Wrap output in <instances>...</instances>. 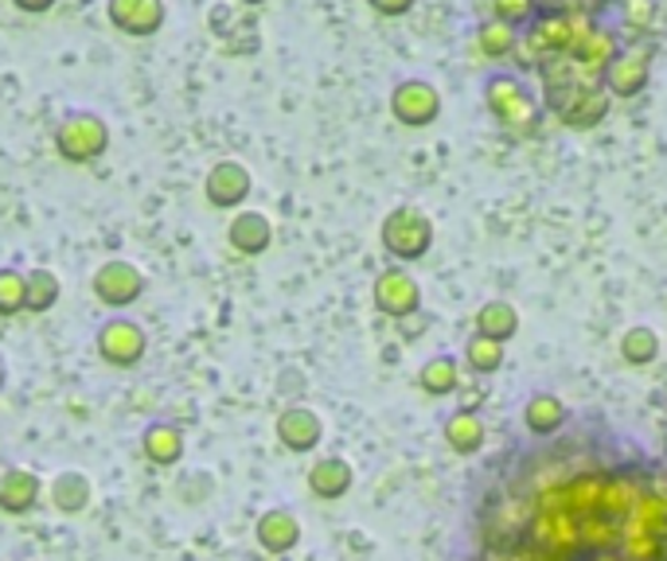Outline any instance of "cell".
I'll return each mask as SVG.
<instances>
[{
  "label": "cell",
  "instance_id": "4fadbf2b",
  "mask_svg": "<svg viewBox=\"0 0 667 561\" xmlns=\"http://www.w3.org/2000/svg\"><path fill=\"white\" fill-rule=\"evenodd\" d=\"M227 242H231L239 254L247 257H258L270 250V242H274V227H270V219H265L262 211H242L231 219V230H227Z\"/></svg>",
  "mask_w": 667,
  "mask_h": 561
},
{
  "label": "cell",
  "instance_id": "cb8c5ba5",
  "mask_svg": "<svg viewBox=\"0 0 667 561\" xmlns=\"http://www.w3.org/2000/svg\"><path fill=\"white\" fill-rule=\"evenodd\" d=\"M422 386H426L429 394H453L457 391V363L449 355L441 359H429L426 366H422Z\"/></svg>",
  "mask_w": 667,
  "mask_h": 561
},
{
  "label": "cell",
  "instance_id": "44dd1931",
  "mask_svg": "<svg viewBox=\"0 0 667 561\" xmlns=\"http://www.w3.org/2000/svg\"><path fill=\"white\" fill-rule=\"evenodd\" d=\"M145 452L156 464H176V460L184 457V437L172 426H153L145 433Z\"/></svg>",
  "mask_w": 667,
  "mask_h": 561
},
{
  "label": "cell",
  "instance_id": "f546056e",
  "mask_svg": "<svg viewBox=\"0 0 667 561\" xmlns=\"http://www.w3.org/2000/svg\"><path fill=\"white\" fill-rule=\"evenodd\" d=\"M621 12H625V24L636 32H648L652 16H656V0H621Z\"/></svg>",
  "mask_w": 667,
  "mask_h": 561
},
{
  "label": "cell",
  "instance_id": "5b68a950",
  "mask_svg": "<svg viewBox=\"0 0 667 561\" xmlns=\"http://www.w3.org/2000/svg\"><path fill=\"white\" fill-rule=\"evenodd\" d=\"M609 98H613V94H609L605 86H562V90L547 94V106L570 129H593L605 121Z\"/></svg>",
  "mask_w": 667,
  "mask_h": 561
},
{
  "label": "cell",
  "instance_id": "1f68e13d",
  "mask_svg": "<svg viewBox=\"0 0 667 561\" xmlns=\"http://www.w3.org/2000/svg\"><path fill=\"white\" fill-rule=\"evenodd\" d=\"M20 12H32V16H40V12H52L55 9V0H12Z\"/></svg>",
  "mask_w": 667,
  "mask_h": 561
},
{
  "label": "cell",
  "instance_id": "8fae6325",
  "mask_svg": "<svg viewBox=\"0 0 667 561\" xmlns=\"http://www.w3.org/2000/svg\"><path fill=\"white\" fill-rule=\"evenodd\" d=\"M98 351H102L106 363L133 366L145 355V332H141L133 320H110L102 332H98Z\"/></svg>",
  "mask_w": 667,
  "mask_h": 561
},
{
  "label": "cell",
  "instance_id": "7c38bea8",
  "mask_svg": "<svg viewBox=\"0 0 667 561\" xmlns=\"http://www.w3.org/2000/svg\"><path fill=\"white\" fill-rule=\"evenodd\" d=\"M250 172L242 168L239 161H219L215 164L211 172H207V184H204V191H207V204L211 207H239L242 199L250 196Z\"/></svg>",
  "mask_w": 667,
  "mask_h": 561
},
{
  "label": "cell",
  "instance_id": "52a82bcc",
  "mask_svg": "<svg viewBox=\"0 0 667 561\" xmlns=\"http://www.w3.org/2000/svg\"><path fill=\"white\" fill-rule=\"evenodd\" d=\"M652 55L656 47L652 43H628L625 52H616V59L609 63L605 70V90L616 94V98H633L641 94V86L648 82V70H652Z\"/></svg>",
  "mask_w": 667,
  "mask_h": 561
},
{
  "label": "cell",
  "instance_id": "7402d4cb",
  "mask_svg": "<svg viewBox=\"0 0 667 561\" xmlns=\"http://www.w3.org/2000/svg\"><path fill=\"white\" fill-rule=\"evenodd\" d=\"M52 495H55V507L67 510V515H78V510L90 503V484H86V476H78V472H63V476L55 480Z\"/></svg>",
  "mask_w": 667,
  "mask_h": 561
},
{
  "label": "cell",
  "instance_id": "6da1fadb",
  "mask_svg": "<svg viewBox=\"0 0 667 561\" xmlns=\"http://www.w3.org/2000/svg\"><path fill=\"white\" fill-rule=\"evenodd\" d=\"M593 12L590 9H566V12H543L531 20V32L515 43V52L523 55V67H543L555 55H570L586 43L593 32Z\"/></svg>",
  "mask_w": 667,
  "mask_h": 561
},
{
  "label": "cell",
  "instance_id": "3957f363",
  "mask_svg": "<svg viewBox=\"0 0 667 561\" xmlns=\"http://www.w3.org/2000/svg\"><path fill=\"white\" fill-rule=\"evenodd\" d=\"M55 148L67 164H90L110 148V129L98 113L75 110L55 129Z\"/></svg>",
  "mask_w": 667,
  "mask_h": 561
},
{
  "label": "cell",
  "instance_id": "f1b7e54d",
  "mask_svg": "<svg viewBox=\"0 0 667 561\" xmlns=\"http://www.w3.org/2000/svg\"><path fill=\"white\" fill-rule=\"evenodd\" d=\"M492 20L520 28L527 20H535V0H492Z\"/></svg>",
  "mask_w": 667,
  "mask_h": 561
},
{
  "label": "cell",
  "instance_id": "836d02e7",
  "mask_svg": "<svg viewBox=\"0 0 667 561\" xmlns=\"http://www.w3.org/2000/svg\"><path fill=\"white\" fill-rule=\"evenodd\" d=\"M0 386H4V366H0Z\"/></svg>",
  "mask_w": 667,
  "mask_h": 561
},
{
  "label": "cell",
  "instance_id": "ffe728a7",
  "mask_svg": "<svg viewBox=\"0 0 667 561\" xmlns=\"http://www.w3.org/2000/svg\"><path fill=\"white\" fill-rule=\"evenodd\" d=\"M477 43H480V52H484V55H492V59H504V55L515 52L520 32H515L512 24H504V20H488V24H480Z\"/></svg>",
  "mask_w": 667,
  "mask_h": 561
},
{
  "label": "cell",
  "instance_id": "7a4b0ae2",
  "mask_svg": "<svg viewBox=\"0 0 667 561\" xmlns=\"http://www.w3.org/2000/svg\"><path fill=\"white\" fill-rule=\"evenodd\" d=\"M484 98H488V110L496 113L500 125L515 136H527L539 129V102L527 94V86L515 82L512 75H496L488 78L484 86Z\"/></svg>",
  "mask_w": 667,
  "mask_h": 561
},
{
  "label": "cell",
  "instance_id": "9a60e30c",
  "mask_svg": "<svg viewBox=\"0 0 667 561\" xmlns=\"http://www.w3.org/2000/svg\"><path fill=\"white\" fill-rule=\"evenodd\" d=\"M297 538H300V527L289 510H270V515H262V522H258V542L270 553H289L293 546H297Z\"/></svg>",
  "mask_w": 667,
  "mask_h": 561
},
{
  "label": "cell",
  "instance_id": "d6a6232c",
  "mask_svg": "<svg viewBox=\"0 0 667 561\" xmlns=\"http://www.w3.org/2000/svg\"><path fill=\"white\" fill-rule=\"evenodd\" d=\"M242 4H247V9H258V4H265V0H242Z\"/></svg>",
  "mask_w": 667,
  "mask_h": 561
},
{
  "label": "cell",
  "instance_id": "484cf974",
  "mask_svg": "<svg viewBox=\"0 0 667 561\" xmlns=\"http://www.w3.org/2000/svg\"><path fill=\"white\" fill-rule=\"evenodd\" d=\"M449 444H453L457 452H472V449H480V437H484V426H480L477 417L472 414H457L453 421H449Z\"/></svg>",
  "mask_w": 667,
  "mask_h": 561
},
{
  "label": "cell",
  "instance_id": "8992f818",
  "mask_svg": "<svg viewBox=\"0 0 667 561\" xmlns=\"http://www.w3.org/2000/svg\"><path fill=\"white\" fill-rule=\"evenodd\" d=\"M391 113L411 129L434 125L437 113H441V94H437L429 82H422V78H406V82L394 86Z\"/></svg>",
  "mask_w": 667,
  "mask_h": 561
},
{
  "label": "cell",
  "instance_id": "d6986e66",
  "mask_svg": "<svg viewBox=\"0 0 667 561\" xmlns=\"http://www.w3.org/2000/svg\"><path fill=\"white\" fill-rule=\"evenodd\" d=\"M59 300V277L52 270L24 273V308L28 312H47Z\"/></svg>",
  "mask_w": 667,
  "mask_h": 561
},
{
  "label": "cell",
  "instance_id": "4316f807",
  "mask_svg": "<svg viewBox=\"0 0 667 561\" xmlns=\"http://www.w3.org/2000/svg\"><path fill=\"white\" fill-rule=\"evenodd\" d=\"M469 363L477 366L480 374L500 371V363H504V343L488 340V336H477V340L469 343Z\"/></svg>",
  "mask_w": 667,
  "mask_h": 561
},
{
  "label": "cell",
  "instance_id": "277c9868",
  "mask_svg": "<svg viewBox=\"0 0 667 561\" xmlns=\"http://www.w3.org/2000/svg\"><path fill=\"white\" fill-rule=\"evenodd\" d=\"M383 246L398 262H418L434 246V222L418 207H394L383 219Z\"/></svg>",
  "mask_w": 667,
  "mask_h": 561
},
{
  "label": "cell",
  "instance_id": "603a6c76",
  "mask_svg": "<svg viewBox=\"0 0 667 561\" xmlns=\"http://www.w3.org/2000/svg\"><path fill=\"white\" fill-rule=\"evenodd\" d=\"M566 421V409L558 398H550V394H539V398H531L527 406V426L535 429V433H555L558 426Z\"/></svg>",
  "mask_w": 667,
  "mask_h": 561
},
{
  "label": "cell",
  "instance_id": "e0dca14e",
  "mask_svg": "<svg viewBox=\"0 0 667 561\" xmlns=\"http://www.w3.org/2000/svg\"><path fill=\"white\" fill-rule=\"evenodd\" d=\"M35 495H40V480L32 472H24V468H12V472L0 476V507L12 510V515L32 507Z\"/></svg>",
  "mask_w": 667,
  "mask_h": 561
},
{
  "label": "cell",
  "instance_id": "83f0119b",
  "mask_svg": "<svg viewBox=\"0 0 667 561\" xmlns=\"http://www.w3.org/2000/svg\"><path fill=\"white\" fill-rule=\"evenodd\" d=\"M24 312V273L0 270V316Z\"/></svg>",
  "mask_w": 667,
  "mask_h": 561
},
{
  "label": "cell",
  "instance_id": "d4e9b609",
  "mask_svg": "<svg viewBox=\"0 0 667 561\" xmlns=\"http://www.w3.org/2000/svg\"><path fill=\"white\" fill-rule=\"evenodd\" d=\"M621 351H625L628 363H652L659 355V340L652 328H628L625 340H621Z\"/></svg>",
  "mask_w": 667,
  "mask_h": 561
},
{
  "label": "cell",
  "instance_id": "9c48e42d",
  "mask_svg": "<svg viewBox=\"0 0 667 561\" xmlns=\"http://www.w3.org/2000/svg\"><path fill=\"white\" fill-rule=\"evenodd\" d=\"M106 16L118 32L133 35V40H145L156 35L164 24V0H110L106 4Z\"/></svg>",
  "mask_w": 667,
  "mask_h": 561
},
{
  "label": "cell",
  "instance_id": "ba28073f",
  "mask_svg": "<svg viewBox=\"0 0 667 561\" xmlns=\"http://www.w3.org/2000/svg\"><path fill=\"white\" fill-rule=\"evenodd\" d=\"M145 293V277H141L138 265L129 262H106L95 273V297L110 308H125Z\"/></svg>",
  "mask_w": 667,
  "mask_h": 561
},
{
  "label": "cell",
  "instance_id": "ac0fdd59",
  "mask_svg": "<svg viewBox=\"0 0 667 561\" xmlns=\"http://www.w3.org/2000/svg\"><path fill=\"white\" fill-rule=\"evenodd\" d=\"M515 328H520V316L507 300H488L477 312V336H488V340H512Z\"/></svg>",
  "mask_w": 667,
  "mask_h": 561
},
{
  "label": "cell",
  "instance_id": "2e32d148",
  "mask_svg": "<svg viewBox=\"0 0 667 561\" xmlns=\"http://www.w3.org/2000/svg\"><path fill=\"white\" fill-rule=\"evenodd\" d=\"M308 487L320 495V499H340L343 492L351 487V468H348V460H340V457H328V460H320L313 472H308Z\"/></svg>",
  "mask_w": 667,
  "mask_h": 561
},
{
  "label": "cell",
  "instance_id": "5bb4252c",
  "mask_svg": "<svg viewBox=\"0 0 667 561\" xmlns=\"http://www.w3.org/2000/svg\"><path fill=\"white\" fill-rule=\"evenodd\" d=\"M277 437H282L285 449L293 452H308L320 444V417L305 406H293L277 417Z\"/></svg>",
  "mask_w": 667,
  "mask_h": 561
},
{
  "label": "cell",
  "instance_id": "30bf717a",
  "mask_svg": "<svg viewBox=\"0 0 667 561\" xmlns=\"http://www.w3.org/2000/svg\"><path fill=\"white\" fill-rule=\"evenodd\" d=\"M375 305L383 308L386 316H394V320H406V316H414L422 305L418 280L403 270H386L383 277L375 280Z\"/></svg>",
  "mask_w": 667,
  "mask_h": 561
},
{
  "label": "cell",
  "instance_id": "4dcf8cb0",
  "mask_svg": "<svg viewBox=\"0 0 667 561\" xmlns=\"http://www.w3.org/2000/svg\"><path fill=\"white\" fill-rule=\"evenodd\" d=\"M368 4L379 12V16H406V12H411L418 0H368Z\"/></svg>",
  "mask_w": 667,
  "mask_h": 561
}]
</instances>
